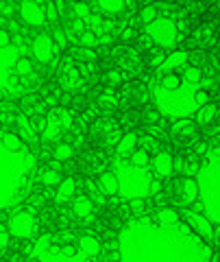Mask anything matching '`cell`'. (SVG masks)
I'll use <instances>...</instances> for the list:
<instances>
[{
  "label": "cell",
  "instance_id": "obj_6",
  "mask_svg": "<svg viewBox=\"0 0 220 262\" xmlns=\"http://www.w3.org/2000/svg\"><path fill=\"white\" fill-rule=\"evenodd\" d=\"M197 201L201 206V214L205 216L211 225H218L220 216V160L218 146H207L205 162L199 166L197 173Z\"/></svg>",
  "mask_w": 220,
  "mask_h": 262
},
{
  "label": "cell",
  "instance_id": "obj_45",
  "mask_svg": "<svg viewBox=\"0 0 220 262\" xmlns=\"http://www.w3.org/2000/svg\"><path fill=\"white\" fill-rule=\"evenodd\" d=\"M3 96H5V94H3V92H0V101H3Z\"/></svg>",
  "mask_w": 220,
  "mask_h": 262
},
{
  "label": "cell",
  "instance_id": "obj_18",
  "mask_svg": "<svg viewBox=\"0 0 220 262\" xmlns=\"http://www.w3.org/2000/svg\"><path fill=\"white\" fill-rule=\"evenodd\" d=\"M81 83H83V81H81V75L75 66H70V63L63 66L61 68V85L66 90H79Z\"/></svg>",
  "mask_w": 220,
  "mask_h": 262
},
{
  "label": "cell",
  "instance_id": "obj_20",
  "mask_svg": "<svg viewBox=\"0 0 220 262\" xmlns=\"http://www.w3.org/2000/svg\"><path fill=\"white\" fill-rule=\"evenodd\" d=\"M77 249L83 253V256H87V258H99V253H101V243L96 241L94 236H81Z\"/></svg>",
  "mask_w": 220,
  "mask_h": 262
},
{
  "label": "cell",
  "instance_id": "obj_1",
  "mask_svg": "<svg viewBox=\"0 0 220 262\" xmlns=\"http://www.w3.org/2000/svg\"><path fill=\"white\" fill-rule=\"evenodd\" d=\"M120 262H209L214 251L183 223L164 225L155 216L127 223L118 236Z\"/></svg>",
  "mask_w": 220,
  "mask_h": 262
},
{
  "label": "cell",
  "instance_id": "obj_41",
  "mask_svg": "<svg viewBox=\"0 0 220 262\" xmlns=\"http://www.w3.org/2000/svg\"><path fill=\"white\" fill-rule=\"evenodd\" d=\"M120 83V72L118 70H111L109 72V85H118Z\"/></svg>",
  "mask_w": 220,
  "mask_h": 262
},
{
  "label": "cell",
  "instance_id": "obj_28",
  "mask_svg": "<svg viewBox=\"0 0 220 262\" xmlns=\"http://www.w3.org/2000/svg\"><path fill=\"white\" fill-rule=\"evenodd\" d=\"M159 18V9L155 5H149V7H144L142 9V13H140V20H142V24L144 27H149L151 22H155Z\"/></svg>",
  "mask_w": 220,
  "mask_h": 262
},
{
  "label": "cell",
  "instance_id": "obj_37",
  "mask_svg": "<svg viewBox=\"0 0 220 262\" xmlns=\"http://www.w3.org/2000/svg\"><path fill=\"white\" fill-rule=\"evenodd\" d=\"M87 190H89V194H92V199H94V201H99V203L105 201V194L101 192V188L96 186V184H87Z\"/></svg>",
  "mask_w": 220,
  "mask_h": 262
},
{
  "label": "cell",
  "instance_id": "obj_3",
  "mask_svg": "<svg viewBox=\"0 0 220 262\" xmlns=\"http://www.w3.org/2000/svg\"><path fill=\"white\" fill-rule=\"evenodd\" d=\"M203 75L199 68H183L181 75L166 72L151 83V96L157 114L181 120L194 114V94L201 90Z\"/></svg>",
  "mask_w": 220,
  "mask_h": 262
},
{
  "label": "cell",
  "instance_id": "obj_33",
  "mask_svg": "<svg viewBox=\"0 0 220 262\" xmlns=\"http://www.w3.org/2000/svg\"><path fill=\"white\" fill-rule=\"evenodd\" d=\"M79 42L83 44V48H89V51H92V48L96 46V35L94 33H89V31H83L79 35Z\"/></svg>",
  "mask_w": 220,
  "mask_h": 262
},
{
  "label": "cell",
  "instance_id": "obj_13",
  "mask_svg": "<svg viewBox=\"0 0 220 262\" xmlns=\"http://www.w3.org/2000/svg\"><path fill=\"white\" fill-rule=\"evenodd\" d=\"M173 155L168 151H157L151 158V170L155 179H164V177H170L173 175Z\"/></svg>",
  "mask_w": 220,
  "mask_h": 262
},
{
  "label": "cell",
  "instance_id": "obj_30",
  "mask_svg": "<svg viewBox=\"0 0 220 262\" xmlns=\"http://www.w3.org/2000/svg\"><path fill=\"white\" fill-rule=\"evenodd\" d=\"M72 153H75V149H72L70 144H57L55 146V158L59 162H66L72 158Z\"/></svg>",
  "mask_w": 220,
  "mask_h": 262
},
{
  "label": "cell",
  "instance_id": "obj_11",
  "mask_svg": "<svg viewBox=\"0 0 220 262\" xmlns=\"http://www.w3.org/2000/svg\"><path fill=\"white\" fill-rule=\"evenodd\" d=\"M185 219H187V227H190L197 236H201V238L205 241V243H211V238H216L214 227H211V223L201 214V212L187 210V212H185Z\"/></svg>",
  "mask_w": 220,
  "mask_h": 262
},
{
  "label": "cell",
  "instance_id": "obj_5",
  "mask_svg": "<svg viewBox=\"0 0 220 262\" xmlns=\"http://www.w3.org/2000/svg\"><path fill=\"white\" fill-rule=\"evenodd\" d=\"M33 79L35 70L27 59L22 35L11 39L9 46H0V92L5 96H22Z\"/></svg>",
  "mask_w": 220,
  "mask_h": 262
},
{
  "label": "cell",
  "instance_id": "obj_38",
  "mask_svg": "<svg viewBox=\"0 0 220 262\" xmlns=\"http://www.w3.org/2000/svg\"><path fill=\"white\" fill-rule=\"evenodd\" d=\"M9 241H11V236H9V232H7V227L0 225V249L9 247Z\"/></svg>",
  "mask_w": 220,
  "mask_h": 262
},
{
  "label": "cell",
  "instance_id": "obj_42",
  "mask_svg": "<svg viewBox=\"0 0 220 262\" xmlns=\"http://www.w3.org/2000/svg\"><path fill=\"white\" fill-rule=\"evenodd\" d=\"M79 57H81V59H92L94 53L89 51V48H81V51H79Z\"/></svg>",
  "mask_w": 220,
  "mask_h": 262
},
{
  "label": "cell",
  "instance_id": "obj_36",
  "mask_svg": "<svg viewBox=\"0 0 220 262\" xmlns=\"http://www.w3.org/2000/svg\"><path fill=\"white\" fill-rule=\"evenodd\" d=\"M101 105H103V107H113V105H116V92H113L111 88H107V92H103Z\"/></svg>",
  "mask_w": 220,
  "mask_h": 262
},
{
  "label": "cell",
  "instance_id": "obj_4",
  "mask_svg": "<svg viewBox=\"0 0 220 262\" xmlns=\"http://www.w3.org/2000/svg\"><path fill=\"white\" fill-rule=\"evenodd\" d=\"M111 173L116 175L118 194L127 201H142L159 190V179L151 170L149 153L137 149L127 160H113Z\"/></svg>",
  "mask_w": 220,
  "mask_h": 262
},
{
  "label": "cell",
  "instance_id": "obj_43",
  "mask_svg": "<svg viewBox=\"0 0 220 262\" xmlns=\"http://www.w3.org/2000/svg\"><path fill=\"white\" fill-rule=\"evenodd\" d=\"M11 11H13V7H11V5H0V13H3L5 18H9Z\"/></svg>",
  "mask_w": 220,
  "mask_h": 262
},
{
  "label": "cell",
  "instance_id": "obj_23",
  "mask_svg": "<svg viewBox=\"0 0 220 262\" xmlns=\"http://www.w3.org/2000/svg\"><path fill=\"white\" fill-rule=\"evenodd\" d=\"M181 201L185 206H192V203L197 201V179L185 177L181 182Z\"/></svg>",
  "mask_w": 220,
  "mask_h": 262
},
{
  "label": "cell",
  "instance_id": "obj_15",
  "mask_svg": "<svg viewBox=\"0 0 220 262\" xmlns=\"http://www.w3.org/2000/svg\"><path fill=\"white\" fill-rule=\"evenodd\" d=\"M137 140H140V136H137L135 131H129V134L122 136L120 140H118V144H116V158L118 160H127L129 155L135 151Z\"/></svg>",
  "mask_w": 220,
  "mask_h": 262
},
{
  "label": "cell",
  "instance_id": "obj_26",
  "mask_svg": "<svg viewBox=\"0 0 220 262\" xmlns=\"http://www.w3.org/2000/svg\"><path fill=\"white\" fill-rule=\"evenodd\" d=\"M194 116H197V122H211L216 118V105H205V107H199L194 112Z\"/></svg>",
  "mask_w": 220,
  "mask_h": 262
},
{
  "label": "cell",
  "instance_id": "obj_35",
  "mask_svg": "<svg viewBox=\"0 0 220 262\" xmlns=\"http://www.w3.org/2000/svg\"><path fill=\"white\" fill-rule=\"evenodd\" d=\"M68 31L66 29H55V48H61V46H66L68 44Z\"/></svg>",
  "mask_w": 220,
  "mask_h": 262
},
{
  "label": "cell",
  "instance_id": "obj_22",
  "mask_svg": "<svg viewBox=\"0 0 220 262\" xmlns=\"http://www.w3.org/2000/svg\"><path fill=\"white\" fill-rule=\"evenodd\" d=\"M103 194H118V182H116V175L111 173V170H105V173L99 177V184Z\"/></svg>",
  "mask_w": 220,
  "mask_h": 262
},
{
  "label": "cell",
  "instance_id": "obj_17",
  "mask_svg": "<svg viewBox=\"0 0 220 262\" xmlns=\"http://www.w3.org/2000/svg\"><path fill=\"white\" fill-rule=\"evenodd\" d=\"M77 192V182L72 177L68 179H61L57 184V190H55V201L57 203H66V201H72V196Z\"/></svg>",
  "mask_w": 220,
  "mask_h": 262
},
{
  "label": "cell",
  "instance_id": "obj_16",
  "mask_svg": "<svg viewBox=\"0 0 220 262\" xmlns=\"http://www.w3.org/2000/svg\"><path fill=\"white\" fill-rule=\"evenodd\" d=\"M48 118H51L57 127H59L63 134H66L68 129H72V122H75V116H72V112L66 110V107H53L51 112L46 114Z\"/></svg>",
  "mask_w": 220,
  "mask_h": 262
},
{
  "label": "cell",
  "instance_id": "obj_12",
  "mask_svg": "<svg viewBox=\"0 0 220 262\" xmlns=\"http://www.w3.org/2000/svg\"><path fill=\"white\" fill-rule=\"evenodd\" d=\"M18 11L22 15V20L29 24V27H44L46 24V13H44V5L39 3H20Z\"/></svg>",
  "mask_w": 220,
  "mask_h": 262
},
{
  "label": "cell",
  "instance_id": "obj_31",
  "mask_svg": "<svg viewBox=\"0 0 220 262\" xmlns=\"http://www.w3.org/2000/svg\"><path fill=\"white\" fill-rule=\"evenodd\" d=\"M83 24H85V31H89V33H96V31L101 29L103 18H101V15H96V13H89L87 18L83 20Z\"/></svg>",
  "mask_w": 220,
  "mask_h": 262
},
{
  "label": "cell",
  "instance_id": "obj_14",
  "mask_svg": "<svg viewBox=\"0 0 220 262\" xmlns=\"http://www.w3.org/2000/svg\"><path fill=\"white\" fill-rule=\"evenodd\" d=\"M187 59H190V55H187L185 51H173L164 55V61H161V68L164 72H170V70H183L187 68Z\"/></svg>",
  "mask_w": 220,
  "mask_h": 262
},
{
  "label": "cell",
  "instance_id": "obj_7",
  "mask_svg": "<svg viewBox=\"0 0 220 262\" xmlns=\"http://www.w3.org/2000/svg\"><path fill=\"white\" fill-rule=\"evenodd\" d=\"M31 256L37 262H96V258L83 256L77 247L57 245L51 234H42L31 245Z\"/></svg>",
  "mask_w": 220,
  "mask_h": 262
},
{
  "label": "cell",
  "instance_id": "obj_24",
  "mask_svg": "<svg viewBox=\"0 0 220 262\" xmlns=\"http://www.w3.org/2000/svg\"><path fill=\"white\" fill-rule=\"evenodd\" d=\"M37 179H39V182H42L44 186H51V188H53V186H57V184L61 182V173H59V170H57L55 166H48V168L39 170Z\"/></svg>",
  "mask_w": 220,
  "mask_h": 262
},
{
  "label": "cell",
  "instance_id": "obj_10",
  "mask_svg": "<svg viewBox=\"0 0 220 262\" xmlns=\"http://www.w3.org/2000/svg\"><path fill=\"white\" fill-rule=\"evenodd\" d=\"M29 51H31V55H33V59L37 63H48L55 57L57 48L53 44V37L48 35V33H42V35H37L33 42H31Z\"/></svg>",
  "mask_w": 220,
  "mask_h": 262
},
{
  "label": "cell",
  "instance_id": "obj_25",
  "mask_svg": "<svg viewBox=\"0 0 220 262\" xmlns=\"http://www.w3.org/2000/svg\"><path fill=\"white\" fill-rule=\"evenodd\" d=\"M96 9L103 11V13H107V15H113V13H120L122 9H125V3L122 0H101V3H96Z\"/></svg>",
  "mask_w": 220,
  "mask_h": 262
},
{
  "label": "cell",
  "instance_id": "obj_9",
  "mask_svg": "<svg viewBox=\"0 0 220 262\" xmlns=\"http://www.w3.org/2000/svg\"><path fill=\"white\" fill-rule=\"evenodd\" d=\"M35 229H37V219L27 210L15 212V214H11V219L7 221V232H9V236L20 238V241L31 238V236L35 234Z\"/></svg>",
  "mask_w": 220,
  "mask_h": 262
},
{
  "label": "cell",
  "instance_id": "obj_44",
  "mask_svg": "<svg viewBox=\"0 0 220 262\" xmlns=\"http://www.w3.org/2000/svg\"><path fill=\"white\" fill-rule=\"evenodd\" d=\"M157 116H159L157 112H151V114H149V118H146V120H149V122H155V120H157Z\"/></svg>",
  "mask_w": 220,
  "mask_h": 262
},
{
  "label": "cell",
  "instance_id": "obj_39",
  "mask_svg": "<svg viewBox=\"0 0 220 262\" xmlns=\"http://www.w3.org/2000/svg\"><path fill=\"white\" fill-rule=\"evenodd\" d=\"M197 173H199V164L197 162H192V164H185V166H183V175L185 177H197Z\"/></svg>",
  "mask_w": 220,
  "mask_h": 262
},
{
  "label": "cell",
  "instance_id": "obj_2",
  "mask_svg": "<svg viewBox=\"0 0 220 262\" xmlns=\"http://www.w3.org/2000/svg\"><path fill=\"white\" fill-rule=\"evenodd\" d=\"M33 173L35 155L0 122V210L15 206L27 194Z\"/></svg>",
  "mask_w": 220,
  "mask_h": 262
},
{
  "label": "cell",
  "instance_id": "obj_32",
  "mask_svg": "<svg viewBox=\"0 0 220 262\" xmlns=\"http://www.w3.org/2000/svg\"><path fill=\"white\" fill-rule=\"evenodd\" d=\"M70 13L75 20H85L89 13H92V9H89V5H72L70 7Z\"/></svg>",
  "mask_w": 220,
  "mask_h": 262
},
{
  "label": "cell",
  "instance_id": "obj_19",
  "mask_svg": "<svg viewBox=\"0 0 220 262\" xmlns=\"http://www.w3.org/2000/svg\"><path fill=\"white\" fill-rule=\"evenodd\" d=\"M15 127H18V136L22 142H27V140H35V122H31L29 120V116H18V120H15Z\"/></svg>",
  "mask_w": 220,
  "mask_h": 262
},
{
  "label": "cell",
  "instance_id": "obj_21",
  "mask_svg": "<svg viewBox=\"0 0 220 262\" xmlns=\"http://www.w3.org/2000/svg\"><path fill=\"white\" fill-rule=\"evenodd\" d=\"M72 212L79 216V219H89L94 214V201L89 196H75L72 201Z\"/></svg>",
  "mask_w": 220,
  "mask_h": 262
},
{
  "label": "cell",
  "instance_id": "obj_34",
  "mask_svg": "<svg viewBox=\"0 0 220 262\" xmlns=\"http://www.w3.org/2000/svg\"><path fill=\"white\" fill-rule=\"evenodd\" d=\"M205 105H209V94L205 92V90H199V92L194 94V112H197L199 107H205Z\"/></svg>",
  "mask_w": 220,
  "mask_h": 262
},
{
  "label": "cell",
  "instance_id": "obj_27",
  "mask_svg": "<svg viewBox=\"0 0 220 262\" xmlns=\"http://www.w3.org/2000/svg\"><path fill=\"white\" fill-rule=\"evenodd\" d=\"M103 138H105V144H118L120 140V131L116 125H111V122H105V129H103Z\"/></svg>",
  "mask_w": 220,
  "mask_h": 262
},
{
  "label": "cell",
  "instance_id": "obj_29",
  "mask_svg": "<svg viewBox=\"0 0 220 262\" xmlns=\"http://www.w3.org/2000/svg\"><path fill=\"white\" fill-rule=\"evenodd\" d=\"M175 134H181V136H192L194 134V122L192 120H187V118H181V120H177L175 125Z\"/></svg>",
  "mask_w": 220,
  "mask_h": 262
},
{
  "label": "cell",
  "instance_id": "obj_8",
  "mask_svg": "<svg viewBox=\"0 0 220 262\" xmlns=\"http://www.w3.org/2000/svg\"><path fill=\"white\" fill-rule=\"evenodd\" d=\"M183 31H185L183 22H177L173 18H168V15H159L157 20L146 27V35H149L153 42H157L159 46L175 48L179 42H181Z\"/></svg>",
  "mask_w": 220,
  "mask_h": 262
},
{
  "label": "cell",
  "instance_id": "obj_40",
  "mask_svg": "<svg viewBox=\"0 0 220 262\" xmlns=\"http://www.w3.org/2000/svg\"><path fill=\"white\" fill-rule=\"evenodd\" d=\"M137 142H142V151H153L155 149V138H151V136H144L142 140H137Z\"/></svg>",
  "mask_w": 220,
  "mask_h": 262
}]
</instances>
